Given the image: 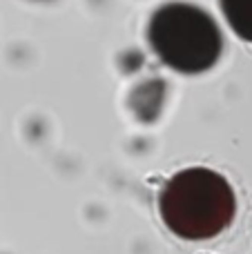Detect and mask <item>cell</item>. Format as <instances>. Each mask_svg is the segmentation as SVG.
I'll return each mask as SVG.
<instances>
[{"label":"cell","instance_id":"7a4b0ae2","mask_svg":"<svg viewBox=\"0 0 252 254\" xmlns=\"http://www.w3.org/2000/svg\"><path fill=\"white\" fill-rule=\"evenodd\" d=\"M147 40L154 54L181 74H201L221 56V31L205 9L190 2L159 7L147 25Z\"/></svg>","mask_w":252,"mask_h":254},{"label":"cell","instance_id":"3957f363","mask_svg":"<svg viewBox=\"0 0 252 254\" xmlns=\"http://www.w3.org/2000/svg\"><path fill=\"white\" fill-rule=\"evenodd\" d=\"M228 25L241 40L252 43V0H219Z\"/></svg>","mask_w":252,"mask_h":254},{"label":"cell","instance_id":"6da1fadb","mask_svg":"<svg viewBox=\"0 0 252 254\" xmlns=\"http://www.w3.org/2000/svg\"><path fill=\"white\" fill-rule=\"evenodd\" d=\"M163 223L188 241L212 239L235 219L237 201L230 183L208 167L181 170L163 185L159 196Z\"/></svg>","mask_w":252,"mask_h":254}]
</instances>
